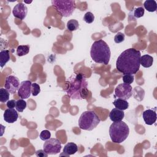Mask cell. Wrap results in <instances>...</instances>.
<instances>
[{"mask_svg":"<svg viewBox=\"0 0 157 157\" xmlns=\"http://www.w3.org/2000/svg\"><path fill=\"white\" fill-rule=\"evenodd\" d=\"M36 156L37 157H47L48 154L43 150H39L36 152Z\"/></svg>","mask_w":157,"mask_h":157,"instance_id":"obj_30","label":"cell"},{"mask_svg":"<svg viewBox=\"0 0 157 157\" xmlns=\"http://www.w3.org/2000/svg\"><path fill=\"white\" fill-rule=\"evenodd\" d=\"M129 134V128L124 121L113 122L109 128V135L111 140L115 144L124 141Z\"/></svg>","mask_w":157,"mask_h":157,"instance_id":"obj_4","label":"cell"},{"mask_svg":"<svg viewBox=\"0 0 157 157\" xmlns=\"http://www.w3.org/2000/svg\"><path fill=\"white\" fill-rule=\"evenodd\" d=\"M79 24L77 20L75 19H71L67 23V28L70 31H74L78 28Z\"/></svg>","mask_w":157,"mask_h":157,"instance_id":"obj_22","label":"cell"},{"mask_svg":"<svg viewBox=\"0 0 157 157\" xmlns=\"http://www.w3.org/2000/svg\"><path fill=\"white\" fill-rule=\"evenodd\" d=\"M124 37H125V36L123 33L118 32L115 34L114 37V41L117 44L121 43L124 40Z\"/></svg>","mask_w":157,"mask_h":157,"instance_id":"obj_28","label":"cell"},{"mask_svg":"<svg viewBox=\"0 0 157 157\" xmlns=\"http://www.w3.org/2000/svg\"><path fill=\"white\" fill-rule=\"evenodd\" d=\"M52 6L64 17H70L75 9V3L72 0H52Z\"/></svg>","mask_w":157,"mask_h":157,"instance_id":"obj_6","label":"cell"},{"mask_svg":"<svg viewBox=\"0 0 157 157\" xmlns=\"http://www.w3.org/2000/svg\"><path fill=\"white\" fill-rule=\"evenodd\" d=\"M144 7L147 11L153 12L156 10L157 4L154 0H147L144 2Z\"/></svg>","mask_w":157,"mask_h":157,"instance_id":"obj_19","label":"cell"},{"mask_svg":"<svg viewBox=\"0 0 157 157\" xmlns=\"http://www.w3.org/2000/svg\"><path fill=\"white\" fill-rule=\"evenodd\" d=\"M10 55L8 50H1L0 52V66L3 67L9 61Z\"/></svg>","mask_w":157,"mask_h":157,"instance_id":"obj_18","label":"cell"},{"mask_svg":"<svg viewBox=\"0 0 157 157\" xmlns=\"http://www.w3.org/2000/svg\"><path fill=\"white\" fill-rule=\"evenodd\" d=\"M40 92V88L39 85H38L36 83H32V87H31V93L34 96H36L39 94V93Z\"/></svg>","mask_w":157,"mask_h":157,"instance_id":"obj_27","label":"cell"},{"mask_svg":"<svg viewBox=\"0 0 157 157\" xmlns=\"http://www.w3.org/2000/svg\"><path fill=\"white\" fill-rule=\"evenodd\" d=\"M155 110L147 109L142 113V117L145 123L148 125H152L156 120V113Z\"/></svg>","mask_w":157,"mask_h":157,"instance_id":"obj_13","label":"cell"},{"mask_svg":"<svg viewBox=\"0 0 157 157\" xmlns=\"http://www.w3.org/2000/svg\"><path fill=\"white\" fill-rule=\"evenodd\" d=\"M24 2H25V3H28V4H29V3H31V2H32V1H30V2H28V1H25Z\"/></svg>","mask_w":157,"mask_h":157,"instance_id":"obj_32","label":"cell"},{"mask_svg":"<svg viewBox=\"0 0 157 157\" xmlns=\"http://www.w3.org/2000/svg\"><path fill=\"white\" fill-rule=\"evenodd\" d=\"M144 9L142 7H139L137 8L134 9L132 10H131L129 13V17L132 16L134 18H140L144 16Z\"/></svg>","mask_w":157,"mask_h":157,"instance_id":"obj_20","label":"cell"},{"mask_svg":"<svg viewBox=\"0 0 157 157\" xmlns=\"http://www.w3.org/2000/svg\"><path fill=\"white\" fill-rule=\"evenodd\" d=\"M140 56L139 50L133 48L125 50L117 59V69L124 75L136 74L140 69Z\"/></svg>","mask_w":157,"mask_h":157,"instance_id":"obj_1","label":"cell"},{"mask_svg":"<svg viewBox=\"0 0 157 157\" xmlns=\"http://www.w3.org/2000/svg\"><path fill=\"white\" fill-rule=\"evenodd\" d=\"M15 104H16V101H15L14 99L8 101L6 103V105L8 108H14L15 107Z\"/></svg>","mask_w":157,"mask_h":157,"instance_id":"obj_31","label":"cell"},{"mask_svg":"<svg viewBox=\"0 0 157 157\" xmlns=\"http://www.w3.org/2000/svg\"><path fill=\"white\" fill-rule=\"evenodd\" d=\"M20 85L19 79L17 77L9 75L6 77L4 83V88H6L10 93H15L18 90Z\"/></svg>","mask_w":157,"mask_h":157,"instance_id":"obj_9","label":"cell"},{"mask_svg":"<svg viewBox=\"0 0 157 157\" xmlns=\"http://www.w3.org/2000/svg\"><path fill=\"white\" fill-rule=\"evenodd\" d=\"M68 81V88L66 90L67 95L72 99H85L88 96V82L82 74L72 75Z\"/></svg>","mask_w":157,"mask_h":157,"instance_id":"obj_2","label":"cell"},{"mask_svg":"<svg viewBox=\"0 0 157 157\" xmlns=\"http://www.w3.org/2000/svg\"><path fill=\"white\" fill-rule=\"evenodd\" d=\"M90 56L95 63L107 65L110 58V48L104 40H96L91 45Z\"/></svg>","mask_w":157,"mask_h":157,"instance_id":"obj_3","label":"cell"},{"mask_svg":"<svg viewBox=\"0 0 157 157\" xmlns=\"http://www.w3.org/2000/svg\"><path fill=\"white\" fill-rule=\"evenodd\" d=\"M32 83L29 80H25L20 83L18 90V95L21 99H28L31 93Z\"/></svg>","mask_w":157,"mask_h":157,"instance_id":"obj_10","label":"cell"},{"mask_svg":"<svg viewBox=\"0 0 157 157\" xmlns=\"http://www.w3.org/2000/svg\"><path fill=\"white\" fill-rule=\"evenodd\" d=\"M132 95V88L131 85L126 83H120L115 90V97L124 100H128Z\"/></svg>","mask_w":157,"mask_h":157,"instance_id":"obj_8","label":"cell"},{"mask_svg":"<svg viewBox=\"0 0 157 157\" xmlns=\"http://www.w3.org/2000/svg\"><path fill=\"white\" fill-rule=\"evenodd\" d=\"M113 104L115 107V108H117L121 110H126L129 107V103L126 100H124L120 98H118L115 99L113 102Z\"/></svg>","mask_w":157,"mask_h":157,"instance_id":"obj_17","label":"cell"},{"mask_svg":"<svg viewBox=\"0 0 157 157\" xmlns=\"http://www.w3.org/2000/svg\"><path fill=\"white\" fill-rule=\"evenodd\" d=\"M26 102L25 100H23V99H20L16 101L15 109L19 112H22L26 109Z\"/></svg>","mask_w":157,"mask_h":157,"instance_id":"obj_23","label":"cell"},{"mask_svg":"<svg viewBox=\"0 0 157 157\" xmlns=\"http://www.w3.org/2000/svg\"><path fill=\"white\" fill-rule=\"evenodd\" d=\"M101 120L93 110L83 112L78 119V126L81 129L91 131L100 123Z\"/></svg>","mask_w":157,"mask_h":157,"instance_id":"obj_5","label":"cell"},{"mask_svg":"<svg viewBox=\"0 0 157 157\" xmlns=\"http://www.w3.org/2000/svg\"><path fill=\"white\" fill-rule=\"evenodd\" d=\"M61 149V143L56 138H50L44 142V150L48 155L58 154L60 152Z\"/></svg>","mask_w":157,"mask_h":157,"instance_id":"obj_7","label":"cell"},{"mask_svg":"<svg viewBox=\"0 0 157 157\" xmlns=\"http://www.w3.org/2000/svg\"><path fill=\"white\" fill-rule=\"evenodd\" d=\"M29 52V45H19L17 48V54L18 56H22L27 55Z\"/></svg>","mask_w":157,"mask_h":157,"instance_id":"obj_21","label":"cell"},{"mask_svg":"<svg viewBox=\"0 0 157 157\" xmlns=\"http://www.w3.org/2000/svg\"><path fill=\"white\" fill-rule=\"evenodd\" d=\"M13 108H8L5 110L4 112V120L9 123H13L15 122L18 118V114Z\"/></svg>","mask_w":157,"mask_h":157,"instance_id":"obj_12","label":"cell"},{"mask_svg":"<svg viewBox=\"0 0 157 157\" xmlns=\"http://www.w3.org/2000/svg\"><path fill=\"white\" fill-rule=\"evenodd\" d=\"M123 81L124 83L126 84H131L134 82V77L132 74H124L123 77Z\"/></svg>","mask_w":157,"mask_h":157,"instance_id":"obj_26","label":"cell"},{"mask_svg":"<svg viewBox=\"0 0 157 157\" xmlns=\"http://www.w3.org/2000/svg\"><path fill=\"white\" fill-rule=\"evenodd\" d=\"M28 13V8L22 2L18 3L16 4L13 10H12V13L13 15L20 20H23L26 17Z\"/></svg>","mask_w":157,"mask_h":157,"instance_id":"obj_11","label":"cell"},{"mask_svg":"<svg viewBox=\"0 0 157 157\" xmlns=\"http://www.w3.org/2000/svg\"><path fill=\"white\" fill-rule=\"evenodd\" d=\"M124 117V113L123 110H121L117 108L113 109L109 113V118L113 122L122 121Z\"/></svg>","mask_w":157,"mask_h":157,"instance_id":"obj_14","label":"cell"},{"mask_svg":"<svg viewBox=\"0 0 157 157\" xmlns=\"http://www.w3.org/2000/svg\"><path fill=\"white\" fill-rule=\"evenodd\" d=\"M39 137L40 138L41 140H47L48 139H49L51 137V133L48 130H43L40 135Z\"/></svg>","mask_w":157,"mask_h":157,"instance_id":"obj_29","label":"cell"},{"mask_svg":"<svg viewBox=\"0 0 157 157\" xmlns=\"http://www.w3.org/2000/svg\"><path fill=\"white\" fill-rule=\"evenodd\" d=\"M78 151L77 145L74 142H69L65 145L63 148V155L69 156L75 154Z\"/></svg>","mask_w":157,"mask_h":157,"instance_id":"obj_15","label":"cell"},{"mask_svg":"<svg viewBox=\"0 0 157 157\" xmlns=\"http://www.w3.org/2000/svg\"><path fill=\"white\" fill-rule=\"evenodd\" d=\"M9 99V92L6 89L1 88L0 89V101L1 102H6Z\"/></svg>","mask_w":157,"mask_h":157,"instance_id":"obj_24","label":"cell"},{"mask_svg":"<svg viewBox=\"0 0 157 157\" xmlns=\"http://www.w3.org/2000/svg\"><path fill=\"white\" fill-rule=\"evenodd\" d=\"M153 63V58L148 55H144L140 56V64L144 67H150L152 66Z\"/></svg>","mask_w":157,"mask_h":157,"instance_id":"obj_16","label":"cell"},{"mask_svg":"<svg viewBox=\"0 0 157 157\" xmlns=\"http://www.w3.org/2000/svg\"><path fill=\"white\" fill-rule=\"evenodd\" d=\"M83 20L87 23H91L94 20V15L91 12H88L84 15Z\"/></svg>","mask_w":157,"mask_h":157,"instance_id":"obj_25","label":"cell"}]
</instances>
